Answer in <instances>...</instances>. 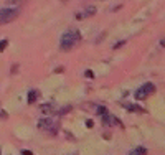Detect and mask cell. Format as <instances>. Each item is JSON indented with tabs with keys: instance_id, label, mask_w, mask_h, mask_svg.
I'll return each instance as SVG.
<instances>
[{
	"instance_id": "obj_2",
	"label": "cell",
	"mask_w": 165,
	"mask_h": 155,
	"mask_svg": "<svg viewBox=\"0 0 165 155\" xmlns=\"http://www.w3.org/2000/svg\"><path fill=\"white\" fill-rule=\"evenodd\" d=\"M18 9H0V25H7V23L13 22L18 17Z\"/></svg>"
},
{
	"instance_id": "obj_10",
	"label": "cell",
	"mask_w": 165,
	"mask_h": 155,
	"mask_svg": "<svg viewBox=\"0 0 165 155\" xmlns=\"http://www.w3.org/2000/svg\"><path fill=\"white\" fill-rule=\"evenodd\" d=\"M131 155H147V149L145 147H137L135 150H132Z\"/></svg>"
},
{
	"instance_id": "obj_4",
	"label": "cell",
	"mask_w": 165,
	"mask_h": 155,
	"mask_svg": "<svg viewBox=\"0 0 165 155\" xmlns=\"http://www.w3.org/2000/svg\"><path fill=\"white\" fill-rule=\"evenodd\" d=\"M101 117H102V124H104V125H122V124L119 122V119H116V117L111 116L109 112L102 114Z\"/></svg>"
},
{
	"instance_id": "obj_15",
	"label": "cell",
	"mask_w": 165,
	"mask_h": 155,
	"mask_svg": "<svg viewBox=\"0 0 165 155\" xmlns=\"http://www.w3.org/2000/svg\"><path fill=\"white\" fill-rule=\"evenodd\" d=\"M68 111H71V106H64L61 111H59V114H66Z\"/></svg>"
},
{
	"instance_id": "obj_23",
	"label": "cell",
	"mask_w": 165,
	"mask_h": 155,
	"mask_svg": "<svg viewBox=\"0 0 165 155\" xmlns=\"http://www.w3.org/2000/svg\"><path fill=\"white\" fill-rule=\"evenodd\" d=\"M74 155H76V153H74Z\"/></svg>"
},
{
	"instance_id": "obj_9",
	"label": "cell",
	"mask_w": 165,
	"mask_h": 155,
	"mask_svg": "<svg viewBox=\"0 0 165 155\" xmlns=\"http://www.w3.org/2000/svg\"><path fill=\"white\" fill-rule=\"evenodd\" d=\"M147 97V94H145V91H144L142 88H139L137 91H135V99H139V101H144Z\"/></svg>"
},
{
	"instance_id": "obj_18",
	"label": "cell",
	"mask_w": 165,
	"mask_h": 155,
	"mask_svg": "<svg viewBox=\"0 0 165 155\" xmlns=\"http://www.w3.org/2000/svg\"><path fill=\"white\" fill-rule=\"evenodd\" d=\"M86 125H88V127H89V129H91V127H92V125H94V122H92L91 119H88V121H86Z\"/></svg>"
},
{
	"instance_id": "obj_17",
	"label": "cell",
	"mask_w": 165,
	"mask_h": 155,
	"mask_svg": "<svg viewBox=\"0 0 165 155\" xmlns=\"http://www.w3.org/2000/svg\"><path fill=\"white\" fill-rule=\"evenodd\" d=\"M124 43H126V41H117V43L114 45V46H112V48H114V50H117V48H120V46H122Z\"/></svg>"
},
{
	"instance_id": "obj_14",
	"label": "cell",
	"mask_w": 165,
	"mask_h": 155,
	"mask_svg": "<svg viewBox=\"0 0 165 155\" xmlns=\"http://www.w3.org/2000/svg\"><path fill=\"white\" fill-rule=\"evenodd\" d=\"M9 46V40H0V51H3Z\"/></svg>"
},
{
	"instance_id": "obj_20",
	"label": "cell",
	"mask_w": 165,
	"mask_h": 155,
	"mask_svg": "<svg viewBox=\"0 0 165 155\" xmlns=\"http://www.w3.org/2000/svg\"><path fill=\"white\" fill-rule=\"evenodd\" d=\"M5 117H7V114H5V112H2V114H0V119H5Z\"/></svg>"
},
{
	"instance_id": "obj_8",
	"label": "cell",
	"mask_w": 165,
	"mask_h": 155,
	"mask_svg": "<svg viewBox=\"0 0 165 155\" xmlns=\"http://www.w3.org/2000/svg\"><path fill=\"white\" fill-rule=\"evenodd\" d=\"M40 109H41V112H43V114H48V116L55 112V107H53V104H43Z\"/></svg>"
},
{
	"instance_id": "obj_11",
	"label": "cell",
	"mask_w": 165,
	"mask_h": 155,
	"mask_svg": "<svg viewBox=\"0 0 165 155\" xmlns=\"http://www.w3.org/2000/svg\"><path fill=\"white\" fill-rule=\"evenodd\" d=\"M88 17H89V15H88V10H86V9L76 13V20H83V18H88Z\"/></svg>"
},
{
	"instance_id": "obj_5",
	"label": "cell",
	"mask_w": 165,
	"mask_h": 155,
	"mask_svg": "<svg viewBox=\"0 0 165 155\" xmlns=\"http://www.w3.org/2000/svg\"><path fill=\"white\" fill-rule=\"evenodd\" d=\"M38 97H40V91H37V89H30V91H28V94H27V101H28V104L37 103Z\"/></svg>"
},
{
	"instance_id": "obj_22",
	"label": "cell",
	"mask_w": 165,
	"mask_h": 155,
	"mask_svg": "<svg viewBox=\"0 0 165 155\" xmlns=\"http://www.w3.org/2000/svg\"><path fill=\"white\" fill-rule=\"evenodd\" d=\"M0 153H2V150H0Z\"/></svg>"
},
{
	"instance_id": "obj_6",
	"label": "cell",
	"mask_w": 165,
	"mask_h": 155,
	"mask_svg": "<svg viewBox=\"0 0 165 155\" xmlns=\"http://www.w3.org/2000/svg\"><path fill=\"white\" fill-rule=\"evenodd\" d=\"M126 109L129 112H145V109L140 107V106H137V104H126Z\"/></svg>"
},
{
	"instance_id": "obj_21",
	"label": "cell",
	"mask_w": 165,
	"mask_h": 155,
	"mask_svg": "<svg viewBox=\"0 0 165 155\" xmlns=\"http://www.w3.org/2000/svg\"><path fill=\"white\" fill-rule=\"evenodd\" d=\"M9 2H10V3H18L20 0H9Z\"/></svg>"
},
{
	"instance_id": "obj_3",
	"label": "cell",
	"mask_w": 165,
	"mask_h": 155,
	"mask_svg": "<svg viewBox=\"0 0 165 155\" xmlns=\"http://www.w3.org/2000/svg\"><path fill=\"white\" fill-rule=\"evenodd\" d=\"M38 129L41 130H50L51 134H56V129L55 127V121L51 119V117H45V119H40L38 121Z\"/></svg>"
},
{
	"instance_id": "obj_1",
	"label": "cell",
	"mask_w": 165,
	"mask_h": 155,
	"mask_svg": "<svg viewBox=\"0 0 165 155\" xmlns=\"http://www.w3.org/2000/svg\"><path fill=\"white\" fill-rule=\"evenodd\" d=\"M81 41V33H79L78 28H71V30L64 31L61 35V40H59V48L63 51H70Z\"/></svg>"
},
{
	"instance_id": "obj_12",
	"label": "cell",
	"mask_w": 165,
	"mask_h": 155,
	"mask_svg": "<svg viewBox=\"0 0 165 155\" xmlns=\"http://www.w3.org/2000/svg\"><path fill=\"white\" fill-rule=\"evenodd\" d=\"M96 112H98L99 116H102V114H106V112H107V109L104 107V106H98V107H96Z\"/></svg>"
},
{
	"instance_id": "obj_13",
	"label": "cell",
	"mask_w": 165,
	"mask_h": 155,
	"mask_svg": "<svg viewBox=\"0 0 165 155\" xmlns=\"http://www.w3.org/2000/svg\"><path fill=\"white\" fill-rule=\"evenodd\" d=\"M86 10H88V15H89V17H92V15L96 13V7H94V5H89V7H86Z\"/></svg>"
},
{
	"instance_id": "obj_19",
	"label": "cell",
	"mask_w": 165,
	"mask_h": 155,
	"mask_svg": "<svg viewBox=\"0 0 165 155\" xmlns=\"http://www.w3.org/2000/svg\"><path fill=\"white\" fill-rule=\"evenodd\" d=\"M22 155H33V153H31V152H28V150H23Z\"/></svg>"
},
{
	"instance_id": "obj_16",
	"label": "cell",
	"mask_w": 165,
	"mask_h": 155,
	"mask_svg": "<svg viewBox=\"0 0 165 155\" xmlns=\"http://www.w3.org/2000/svg\"><path fill=\"white\" fill-rule=\"evenodd\" d=\"M84 76H86V78H89V79H92V78H94V73H92V71H89V69H88V71L84 73Z\"/></svg>"
},
{
	"instance_id": "obj_7",
	"label": "cell",
	"mask_w": 165,
	"mask_h": 155,
	"mask_svg": "<svg viewBox=\"0 0 165 155\" xmlns=\"http://www.w3.org/2000/svg\"><path fill=\"white\" fill-rule=\"evenodd\" d=\"M140 88H142L144 91H145V94H147V96H150V94H154V92H155V86H154L152 83H145V84H142Z\"/></svg>"
}]
</instances>
